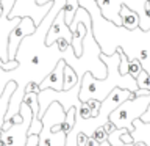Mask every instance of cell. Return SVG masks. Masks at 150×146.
Returning <instances> with one entry per match:
<instances>
[{"instance_id": "cell-1", "label": "cell", "mask_w": 150, "mask_h": 146, "mask_svg": "<svg viewBox=\"0 0 150 146\" xmlns=\"http://www.w3.org/2000/svg\"><path fill=\"white\" fill-rule=\"evenodd\" d=\"M100 60L106 64L108 68V75L105 79H96L92 72H84L81 77V89H80V101L88 102L89 99H97V101H103L108 94H110L116 87L130 89V91L136 93L139 89L138 82L131 75H122L119 71L120 64V57L119 54L112 55H105L100 54Z\"/></svg>"}, {"instance_id": "cell-2", "label": "cell", "mask_w": 150, "mask_h": 146, "mask_svg": "<svg viewBox=\"0 0 150 146\" xmlns=\"http://www.w3.org/2000/svg\"><path fill=\"white\" fill-rule=\"evenodd\" d=\"M80 89H81V82L77 83L74 88L67 89V91H55V89H41L39 93V104H41V118L44 116V113L47 112L53 102H59L64 107V110L67 112L69 108L81 107V101H80Z\"/></svg>"}, {"instance_id": "cell-3", "label": "cell", "mask_w": 150, "mask_h": 146, "mask_svg": "<svg viewBox=\"0 0 150 146\" xmlns=\"http://www.w3.org/2000/svg\"><path fill=\"white\" fill-rule=\"evenodd\" d=\"M19 113L22 115L23 121L16 122V124H13L11 129L2 132V137H3V140L6 141V146H25L27 145L28 129H30L31 121H33V110H31L30 105H27L25 102H22Z\"/></svg>"}, {"instance_id": "cell-4", "label": "cell", "mask_w": 150, "mask_h": 146, "mask_svg": "<svg viewBox=\"0 0 150 146\" xmlns=\"http://www.w3.org/2000/svg\"><path fill=\"white\" fill-rule=\"evenodd\" d=\"M53 2L45 3V5H38L36 0H16V5H14V8L11 9L8 19L30 16L33 21H35L36 25H39V24L45 19L47 14L50 13L52 6H53Z\"/></svg>"}, {"instance_id": "cell-5", "label": "cell", "mask_w": 150, "mask_h": 146, "mask_svg": "<svg viewBox=\"0 0 150 146\" xmlns=\"http://www.w3.org/2000/svg\"><path fill=\"white\" fill-rule=\"evenodd\" d=\"M36 30H38V25L30 16H25V17L21 19V22H19L17 27L9 33V38H8V57H9V60H16V55H17L19 47H21V42L25 39L27 36L33 35Z\"/></svg>"}, {"instance_id": "cell-6", "label": "cell", "mask_w": 150, "mask_h": 146, "mask_svg": "<svg viewBox=\"0 0 150 146\" xmlns=\"http://www.w3.org/2000/svg\"><path fill=\"white\" fill-rule=\"evenodd\" d=\"M66 60L61 58L58 64L53 68V71L47 75V77L41 82V89H55V91H64V68H66Z\"/></svg>"}, {"instance_id": "cell-7", "label": "cell", "mask_w": 150, "mask_h": 146, "mask_svg": "<svg viewBox=\"0 0 150 146\" xmlns=\"http://www.w3.org/2000/svg\"><path fill=\"white\" fill-rule=\"evenodd\" d=\"M127 0H98L97 5L102 11V16L111 21L112 24L122 27V17H120V9L125 5Z\"/></svg>"}, {"instance_id": "cell-8", "label": "cell", "mask_w": 150, "mask_h": 146, "mask_svg": "<svg viewBox=\"0 0 150 146\" xmlns=\"http://www.w3.org/2000/svg\"><path fill=\"white\" fill-rule=\"evenodd\" d=\"M16 89H17V82L16 80H9L3 89V93L0 94V129L3 127L5 118H6V113L9 108V101H11V96Z\"/></svg>"}, {"instance_id": "cell-9", "label": "cell", "mask_w": 150, "mask_h": 146, "mask_svg": "<svg viewBox=\"0 0 150 146\" xmlns=\"http://www.w3.org/2000/svg\"><path fill=\"white\" fill-rule=\"evenodd\" d=\"M120 17H122V27H125L127 30L139 28V14L133 9H130L127 5H124L120 9Z\"/></svg>"}, {"instance_id": "cell-10", "label": "cell", "mask_w": 150, "mask_h": 146, "mask_svg": "<svg viewBox=\"0 0 150 146\" xmlns=\"http://www.w3.org/2000/svg\"><path fill=\"white\" fill-rule=\"evenodd\" d=\"M80 82H81V80H80L77 71H75L72 66L66 64V68H64V91H67V89L74 88L75 85L80 83Z\"/></svg>"}, {"instance_id": "cell-11", "label": "cell", "mask_w": 150, "mask_h": 146, "mask_svg": "<svg viewBox=\"0 0 150 146\" xmlns=\"http://www.w3.org/2000/svg\"><path fill=\"white\" fill-rule=\"evenodd\" d=\"M80 8V0H67L66 2V6H64V17H66V22H67V25H70L75 17V14H77ZM70 28V27H69Z\"/></svg>"}, {"instance_id": "cell-12", "label": "cell", "mask_w": 150, "mask_h": 146, "mask_svg": "<svg viewBox=\"0 0 150 146\" xmlns=\"http://www.w3.org/2000/svg\"><path fill=\"white\" fill-rule=\"evenodd\" d=\"M144 71V66L142 63L139 61V58H131L130 60V66H128V74L131 75V77L138 79V75Z\"/></svg>"}, {"instance_id": "cell-13", "label": "cell", "mask_w": 150, "mask_h": 146, "mask_svg": "<svg viewBox=\"0 0 150 146\" xmlns=\"http://www.w3.org/2000/svg\"><path fill=\"white\" fill-rule=\"evenodd\" d=\"M125 130L127 129H116L114 132H111V134L108 135V141H110L112 146H122V145H125L124 141H122V134H124Z\"/></svg>"}, {"instance_id": "cell-14", "label": "cell", "mask_w": 150, "mask_h": 146, "mask_svg": "<svg viewBox=\"0 0 150 146\" xmlns=\"http://www.w3.org/2000/svg\"><path fill=\"white\" fill-rule=\"evenodd\" d=\"M89 118H92V112H91V107H89L88 102H83L81 107L77 108V120H81V121H86Z\"/></svg>"}, {"instance_id": "cell-15", "label": "cell", "mask_w": 150, "mask_h": 146, "mask_svg": "<svg viewBox=\"0 0 150 146\" xmlns=\"http://www.w3.org/2000/svg\"><path fill=\"white\" fill-rule=\"evenodd\" d=\"M136 82H138V87H139V88H142V89H149V91H150V74H149L145 69H144L139 75H138Z\"/></svg>"}, {"instance_id": "cell-16", "label": "cell", "mask_w": 150, "mask_h": 146, "mask_svg": "<svg viewBox=\"0 0 150 146\" xmlns=\"http://www.w3.org/2000/svg\"><path fill=\"white\" fill-rule=\"evenodd\" d=\"M108 135H110V134H108V132L105 130V127H103V126L97 127V129L94 130V134H92V137L98 141V143H103V141H106V140H108Z\"/></svg>"}, {"instance_id": "cell-17", "label": "cell", "mask_w": 150, "mask_h": 146, "mask_svg": "<svg viewBox=\"0 0 150 146\" xmlns=\"http://www.w3.org/2000/svg\"><path fill=\"white\" fill-rule=\"evenodd\" d=\"M89 107H91V112H92V118H97L100 115V108H102V101H97V99H89L88 101Z\"/></svg>"}, {"instance_id": "cell-18", "label": "cell", "mask_w": 150, "mask_h": 146, "mask_svg": "<svg viewBox=\"0 0 150 146\" xmlns=\"http://www.w3.org/2000/svg\"><path fill=\"white\" fill-rule=\"evenodd\" d=\"M27 93H41L39 82H35V80L28 82V83H27V87H25V94H27Z\"/></svg>"}, {"instance_id": "cell-19", "label": "cell", "mask_w": 150, "mask_h": 146, "mask_svg": "<svg viewBox=\"0 0 150 146\" xmlns=\"http://www.w3.org/2000/svg\"><path fill=\"white\" fill-rule=\"evenodd\" d=\"M56 46H58V49L64 54V52L67 50L72 44H70V41H69V39H66V38H59V39H56Z\"/></svg>"}, {"instance_id": "cell-20", "label": "cell", "mask_w": 150, "mask_h": 146, "mask_svg": "<svg viewBox=\"0 0 150 146\" xmlns=\"http://www.w3.org/2000/svg\"><path fill=\"white\" fill-rule=\"evenodd\" d=\"M88 138H89V135H86L84 132H80V134L77 135V143H78V146H86Z\"/></svg>"}, {"instance_id": "cell-21", "label": "cell", "mask_w": 150, "mask_h": 146, "mask_svg": "<svg viewBox=\"0 0 150 146\" xmlns=\"http://www.w3.org/2000/svg\"><path fill=\"white\" fill-rule=\"evenodd\" d=\"M103 127H105V130L108 132V134H111V132H114V130L117 129V127H116V124H114L112 121H108V122H106V124L103 126Z\"/></svg>"}, {"instance_id": "cell-22", "label": "cell", "mask_w": 150, "mask_h": 146, "mask_svg": "<svg viewBox=\"0 0 150 146\" xmlns=\"http://www.w3.org/2000/svg\"><path fill=\"white\" fill-rule=\"evenodd\" d=\"M141 121H144V122H150V104H149L147 110L144 112V115L141 116Z\"/></svg>"}, {"instance_id": "cell-23", "label": "cell", "mask_w": 150, "mask_h": 146, "mask_svg": "<svg viewBox=\"0 0 150 146\" xmlns=\"http://www.w3.org/2000/svg\"><path fill=\"white\" fill-rule=\"evenodd\" d=\"M86 146H100V143H98L94 137H89L88 141H86Z\"/></svg>"}, {"instance_id": "cell-24", "label": "cell", "mask_w": 150, "mask_h": 146, "mask_svg": "<svg viewBox=\"0 0 150 146\" xmlns=\"http://www.w3.org/2000/svg\"><path fill=\"white\" fill-rule=\"evenodd\" d=\"M133 146H147V145H145L144 141H134V143H133Z\"/></svg>"}, {"instance_id": "cell-25", "label": "cell", "mask_w": 150, "mask_h": 146, "mask_svg": "<svg viewBox=\"0 0 150 146\" xmlns=\"http://www.w3.org/2000/svg\"><path fill=\"white\" fill-rule=\"evenodd\" d=\"M5 63H6V61H5L2 57H0V69H3V66H5Z\"/></svg>"}, {"instance_id": "cell-26", "label": "cell", "mask_w": 150, "mask_h": 146, "mask_svg": "<svg viewBox=\"0 0 150 146\" xmlns=\"http://www.w3.org/2000/svg\"><path fill=\"white\" fill-rule=\"evenodd\" d=\"M0 146H6V141L3 140V137H0Z\"/></svg>"}, {"instance_id": "cell-27", "label": "cell", "mask_w": 150, "mask_h": 146, "mask_svg": "<svg viewBox=\"0 0 150 146\" xmlns=\"http://www.w3.org/2000/svg\"><path fill=\"white\" fill-rule=\"evenodd\" d=\"M100 146H112V145H111L110 141L106 140V141H103V143H100Z\"/></svg>"}, {"instance_id": "cell-28", "label": "cell", "mask_w": 150, "mask_h": 146, "mask_svg": "<svg viewBox=\"0 0 150 146\" xmlns=\"http://www.w3.org/2000/svg\"><path fill=\"white\" fill-rule=\"evenodd\" d=\"M2 14H3V8L0 6V17H2Z\"/></svg>"}, {"instance_id": "cell-29", "label": "cell", "mask_w": 150, "mask_h": 146, "mask_svg": "<svg viewBox=\"0 0 150 146\" xmlns=\"http://www.w3.org/2000/svg\"><path fill=\"white\" fill-rule=\"evenodd\" d=\"M122 146H127V145H122Z\"/></svg>"}, {"instance_id": "cell-30", "label": "cell", "mask_w": 150, "mask_h": 146, "mask_svg": "<svg viewBox=\"0 0 150 146\" xmlns=\"http://www.w3.org/2000/svg\"><path fill=\"white\" fill-rule=\"evenodd\" d=\"M96 2H98V0H96Z\"/></svg>"}]
</instances>
